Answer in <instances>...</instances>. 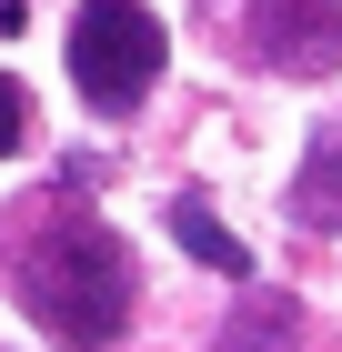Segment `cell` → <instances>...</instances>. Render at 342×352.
<instances>
[{"label":"cell","instance_id":"cell-3","mask_svg":"<svg viewBox=\"0 0 342 352\" xmlns=\"http://www.w3.org/2000/svg\"><path fill=\"white\" fill-rule=\"evenodd\" d=\"M252 71L272 81H332L342 71V0H202Z\"/></svg>","mask_w":342,"mask_h":352},{"label":"cell","instance_id":"cell-7","mask_svg":"<svg viewBox=\"0 0 342 352\" xmlns=\"http://www.w3.org/2000/svg\"><path fill=\"white\" fill-rule=\"evenodd\" d=\"M21 131H30V101H21V81L0 71V151H21Z\"/></svg>","mask_w":342,"mask_h":352},{"label":"cell","instance_id":"cell-4","mask_svg":"<svg viewBox=\"0 0 342 352\" xmlns=\"http://www.w3.org/2000/svg\"><path fill=\"white\" fill-rule=\"evenodd\" d=\"M171 232H182V252H191V262H211L222 282H252V252L232 242V221L211 212L202 191H182V201H171Z\"/></svg>","mask_w":342,"mask_h":352},{"label":"cell","instance_id":"cell-5","mask_svg":"<svg viewBox=\"0 0 342 352\" xmlns=\"http://www.w3.org/2000/svg\"><path fill=\"white\" fill-rule=\"evenodd\" d=\"M292 212L322 221V232H342V121L302 151V171H292Z\"/></svg>","mask_w":342,"mask_h":352},{"label":"cell","instance_id":"cell-1","mask_svg":"<svg viewBox=\"0 0 342 352\" xmlns=\"http://www.w3.org/2000/svg\"><path fill=\"white\" fill-rule=\"evenodd\" d=\"M10 292L51 352H111L141 312V272H131V242L111 232L81 191H51L21 212V242H10Z\"/></svg>","mask_w":342,"mask_h":352},{"label":"cell","instance_id":"cell-6","mask_svg":"<svg viewBox=\"0 0 342 352\" xmlns=\"http://www.w3.org/2000/svg\"><path fill=\"white\" fill-rule=\"evenodd\" d=\"M211 352H302V312H292V302H242L232 332Z\"/></svg>","mask_w":342,"mask_h":352},{"label":"cell","instance_id":"cell-2","mask_svg":"<svg viewBox=\"0 0 342 352\" xmlns=\"http://www.w3.org/2000/svg\"><path fill=\"white\" fill-rule=\"evenodd\" d=\"M161 71H171L161 10H141V0H81L71 10V91L101 111V121H131Z\"/></svg>","mask_w":342,"mask_h":352}]
</instances>
